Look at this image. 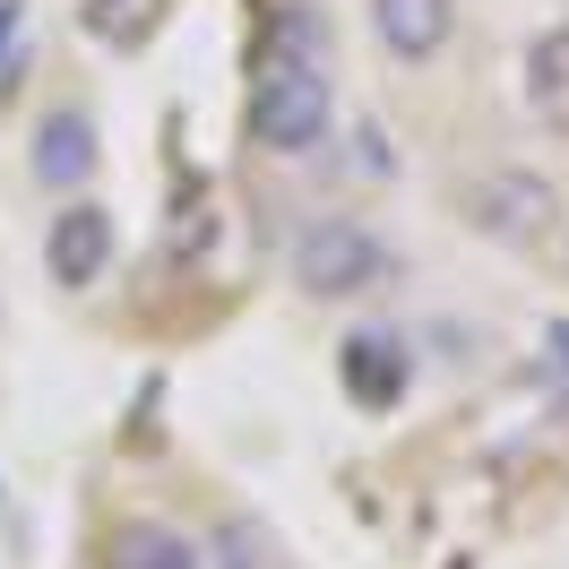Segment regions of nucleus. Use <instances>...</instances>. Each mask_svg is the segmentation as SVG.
Returning <instances> with one entry per match:
<instances>
[{
	"label": "nucleus",
	"mask_w": 569,
	"mask_h": 569,
	"mask_svg": "<svg viewBox=\"0 0 569 569\" xmlns=\"http://www.w3.org/2000/svg\"><path fill=\"white\" fill-rule=\"evenodd\" d=\"M337 121V87H328V61L320 52H277L259 87H250V139L268 156H311Z\"/></svg>",
	"instance_id": "obj_1"
},
{
	"label": "nucleus",
	"mask_w": 569,
	"mask_h": 569,
	"mask_svg": "<svg viewBox=\"0 0 569 569\" xmlns=\"http://www.w3.org/2000/svg\"><path fill=\"white\" fill-rule=\"evenodd\" d=\"M293 284L311 302H355L371 284H389V242L362 216H311L293 233Z\"/></svg>",
	"instance_id": "obj_2"
},
{
	"label": "nucleus",
	"mask_w": 569,
	"mask_h": 569,
	"mask_svg": "<svg viewBox=\"0 0 569 569\" xmlns=\"http://www.w3.org/2000/svg\"><path fill=\"white\" fill-rule=\"evenodd\" d=\"M552 216H561V199H552V181L527 173V164H500V173H483L466 190V224H475L483 242H509V250L543 242Z\"/></svg>",
	"instance_id": "obj_3"
},
{
	"label": "nucleus",
	"mask_w": 569,
	"mask_h": 569,
	"mask_svg": "<svg viewBox=\"0 0 569 569\" xmlns=\"http://www.w3.org/2000/svg\"><path fill=\"white\" fill-rule=\"evenodd\" d=\"M337 380H346V397H355L362 415H389L397 397H406V380H415V355H406V337H389V328H362V337L337 346Z\"/></svg>",
	"instance_id": "obj_4"
},
{
	"label": "nucleus",
	"mask_w": 569,
	"mask_h": 569,
	"mask_svg": "<svg viewBox=\"0 0 569 569\" xmlns=\"http://www.w3.org/2000/svg\"><path fill=\"white\" fill-rule=\"evenodd\" d=\"M43 268H52V284H96L112 268V216L96 208V199H70V208L52 216V233H43Z\"/></svg>",
	"instance_id": "obj_5"
},
{
	"label": "nucleus",
	"mask_w": 569,
	"mask_h": 569,
	"mask_svg": "<svg viewBox=\"0 0 569 569\" xmlns=\"http://www.w3.org/2000/svg\"><path fill=\"white\" fill-rule=\"evenodd\" d=\"M371 36H380L389 61L423 70V61H440L449 36H458V0H371Z\"/></svg>",
	"instance_id": "obj_6"
},
{
	"label": "nucleus",
	"mask_w": 569,
	"mask_h": 569,
	"mask_svg": "<svg viewBox=\"0 0 569 569\" xmlns=\"http://www.w3.org/2000/svg\"><path fill=\"white\" fill-rule=\"evenodd\" d=\"M27 164H36L43 190H78V181L96 173V121H87L78 104L43 112V121H36V156H27Z\"/></svg>",
	"instance_id": "obj_7"
},
{
	"label": "nucleus",
	"mask_w": 569,
	"mask_h": 569,
	"mask_svg": "<svg viewBox=\"0 0 569 569\" xmlns=\"http://www.w3.org/2000/svg\"><path fill=\"white\" fill-rule=\"evenodd\" d=\"M527 112L569 139V27H543L527 43Z\"/></svg>",
	"instance_id": "obj_8"
},
{
	"label": "nucleus",
	"mask_w": 569,
	"mask_h": 569,
	"mask_svg": "<svg viewBox=\"0 0 569 569\" xmlns=\"http://www.w3.org/2000/svg\"><path fill=\"white\" fill-rule=\"evenodd\" d=\"M112 569H199V543L156 518H130V527H112Z\"/></svg>",
	"instance_id": "obj_9"
},
{
	"label": "nucleus",
	"mask_w": 569,
	"mask_h": 569,
	"mask_svg": "<svg viewBox=\"0 0 569 569\" xmlns=\"http://www.w3.org/2000/svg\"><path fill=\"white\" fill-rule=\"evenodd\" d=\"M78 18H87V36H96V43H112V52H139V43L164 27V0H87Z\"/></svg>",
	"instance_id": "obj_10"
},
{
	"label": "nucleus",
	"mask_w": 569,
	"mask_h": 569,
	"mask_svg": "<svg viewBox=\"0 0 569 569\" xmlns=\"http://www.w3.org/2000/svg\"><path fill=\"white\" fill-rule=\"evenodd\" d=\"M543 346H552V371H561V380H569V320L552 328V337H543Z\"/></svg>",
	"instance_id": "obj_11"
}]
</instances>
